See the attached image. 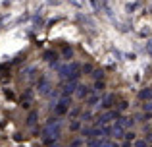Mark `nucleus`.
Masks as SVG:
<instances>
[{
    "label": "nucleus",
    "mask_w": 152,
    "mask_h": 147,
    "mask_svg": "<svg viewBox=\"0 0 152 147\" xmlns=\"http://www.w3.org/2000/svg\"><path fill=\"white\" fill-rule=\"evenodd\" d=\"M60 130H62V128H60V124H58V122H54V120H52V122H48V126H46V140H56V137H58L60 136Z\"/></svg>",
    "instance_id": "obj_1"
},
{
    "label": "nucleus",
    "mask_w": 152,
    "mask_h": 147,
    "mask_svg": "<svg viewBox=\"0 0 152 147\" xmlns=\"http://www.w3.org/2000/svg\"><path fill=\"white\" fill-rule=\"evenodd\" d=\"M67 109H69V97H62L58 101V105H56V114H58V116H64V114L67 112Z\"/></svg>",
    "instance_id": "obj_2"
},
{
    "label": "nucleus",
    "mask_w": 152,
    "mask_h": 147,
    "mask_svg": "<svg viewBox=\"0 0 152 147\" xmlns=\"http://www.w3.org/2000/svg\"><path fill=\"white\" fill-rule=\"evenodd\" d=\"M110 136H114V137H123V136H125V128H123V126L118 122V124H114V126L110 128Z\"/></svg>",
    "instance_id": "obj_3"
},
{
    "label": "nucleus",
    "mask_w": 152,
    "mask_h": 147,
    "mask_svg": "<svg viewBox=\"0 0 152 147\" xmlns=\"http://www.w3.org/2000/svg\"><path fill=\"white\" fill-rule=\"evenodd\" d=\"M75 87H77V85H75V81L66 83V85H64V89H62V95H64V97H69V95L75 91Z\"/></svg>",
    "instance_id": "obj_4"
},
{
    "label": "nucleus",
    "mask_w": 152,
    "mask_h": 147,
    "mask_svg": "<svg viewBox=\"0 0 152 147\" xmlns=\"http://www.w3.org/2000/svg\"><path fill=\"white\" fill-rule=\"evenodd\" d=\"M114 118H118V112H106L100 116V120H98V124H108L110 120H114Z\"/></svg>",
    "instance_id": "obj_5"
},
{
    "label": "nucleus",
    "mask_w": 152,
    "mask_h": 147,
    "mask_svg": "<svg viewBox=\"0 0 152 147\" xmlns=\"http://www.w3.org/2000/svg\"><path fill=\"white\" fill-rule=\"evenodd\" d=\"M39 91H41V93H50V83H46L45 78L39 81Z\"/></svg>",
    "instance_id": "obj_6"
},
{
    "label": "nucleus",
    "mask_w": 152,
    "mask_h": 147,
    "mask_svg": "<svg viewBox=\"0 0 152 147\" xmlns=\"http://www.w3.org/2000/svg\"><path fill=\"white\" fill-rule=\"evenodd\" d=\"M75 93H77L79 99H85L87 95H89V89H87L85 85H79V87H75Z\"/></svg>",
    "instance_id": "obj_7"
},
{
    "label": "nucleus",
    "mask_w": 152,
    "mask_h": 147,
    "mask_svg": "<svg viewBox=\"0 0 152 147\" xmlns=\"http://www.w3.org/2000/svg\"><path fill=\"white\" fill-rule=\"evenodd\" d=\"M139 97H141L142 101H150V99H152V89H150V87H146V89H142L141 93H139Z\"/></svg>",
    "instance_id": "obj_8"
},
{
    "label": "nucleus",
    "mask_w": 152,
    "mask_h": 147,
    "mask_svg": "<svg viewBox=\"0 0 152 147\" xmlns=\"http://www.w3.org/2000/svg\"><path fill=\"white\" fill-rule=\"evenodd\" d=\"M114 101H115V97H114V95H110V97H104L102 106H104V109H110V106H114Z\"/></svg>",
    "instance_id": "obj_9"
},
{
    "label": "nucleus",
    "mask_w": 152,
    "mask_h": 147,
    "mask_svg": "<svg viewBox=\"0 0 152 147\" xmlns=\"http://www.w3.org/2000/svg\"><path fill=\"white\" fill-rule=\"evenodd\" d=\"M45 60H48V62H54V60H56V54L52 52V50H48V52H45Z\"/></svg>",
    "instance_id": "obj_10"
},
{
    "label": "nucleus",
    "mask_w": 152,
    "mask_h": 147,
    "mask_svg": "<svg viewBox=\"0 0 152 147\" xmlns=\"http://www.w3.org/2000/svg\"><path fill=\"white\" fill-rule=\"evenodd\" d=\"M102 145H104L102 140H93V141H91V147H102Z\"/></svg>",
    "instance_id": "obj_11"
},
{
    "label": "nucleus",
    "mask_w": 152,
    "mask_h": 147,
    "mask_svg": "<svg viewBox=\"0 0 152 147\" xmlns=\"http://www.w3.org/2000/svg\"><path fill=\"white\" fill-rule=\"evenodd\" d=\"M93 78H96V79H102V78H104V72H102V70H96V72L93 74Z\"/></svg>",
    "instance_id": "obj_12"
},
{
    "label": "nucleus",
    "mask_w": 152,
    "mask_h": 147,
    "mask_svg": "<svg viewBox=\"0 0 152 147\" xmlns=\"http://www.w3.org/2000/svg\"><path fill=\"white\" fill-rule=\"evenodd\" d=\"M81 145H83V141H81V140H73V141L69 143V147H81Z\"/></svg>",
    "instance_id": "obj_13"
},
{
    "label": "nucleus",
    "mask_w": 152,
    "mask_h": 147,
    "mask_svg": "<svg viewBox=\"0 0 152 147\" xmlns=\"http://www.w3.org/2000/svg\"><path fill=\"white\" fill-rule=\"evenodd\" d=\"M64 56H66V60H69V58H71V49H69V47H66V50H64Z\"/></svg>",
    "instance_id": "obj_14"
},
{
    "label": "nucleus",
    "mask_w": 152,
    "mask_h": 147,
    "mask_svg": "<svg viewBox=\"0 0 152 147\" xmlns=\"http://www.w3.org/2000/svg\"><path fill=\"white\" fill-rule=\"evenodd\" d=\"M135 147H146V141L145 140H137L135 141Z\"/></svg>",
    "instance_id": "obj_15"
},
{
    "label": "nucleus",
    "mask_w": 152,
    "mask_h": 147,
    "mask_svg": "<svg viewBox=\"0 0 152 147\" xmlns=\"http://www.w3.org/2000/svg\"><path fill=\"white\" fill-rule=\"evenodd\" d=\"M102 147H119L118 143H115V141H104V145Z\"/></svg>",
    "instance_id": "obj_16"
},
{
    "label": "nucleus",
    "mask_w": 152,
    "mask_h": 147,
    "mask_svg": "<svg viewBox=\"0 0 152 147\" xmlns=\"http://www.w3.org/2000/svg\"><path fill=\"white\" fill-rule=\"evenodd\" d=\"M96 103H98V97H89V105L91 106H94Z\"/></svg>",
    "instance_id": "obj_17"
},
{
    "label": "nucleus",
    "mask_w": 152,
    "mask_h": 147,
    "mask_svg": "<svg viewBox=\"0 0 152 147\" xmlns=\"http://www.w3.org/2000/svg\"><path fill=\"white\" fill-rule=\"evenodd\" d=\"M35 120H37V114H31V116H29V124H35Z\"/></svg>",
    "instance_id": "obj_18"
},
{
    "label": "nucleus",
    "mask_w": 152,
    "mask_h": 147,
    "mask_svg": "<svg viewBox=\"0 0 152 147\" xmlns=\"http://www.w3.org/2000/svg\"><path fill=\"white\" fill-rule=\"evenodd\" d=\"M123 137H125V140H133V137H135V134H133V132H127Z\"/></svg>",
    "instance_id": "obj_19"
},
{
    "label": "nucleus",
    "mask_w": 152,
    "mask_h": 147,
    "mask_svg": "<svg viewBox=\"0 0 152 147\" xmlns=\"http://www.w3.org/2000/svg\"><path fill=\"white\" fill-rule=\"evenodd\" d=\"M94 89H96V91H100V89H102V81H98L96 85H94Z\"/></svg>",
    "instance_id": "obj_20"
},
{
    "label": "nucleus",
    "mask_w": 152,
    "mask_h": 147,
    "mask_svg": "<svg viewBox=\"0 0 152 147\" xmlns=\"http://www.w3.org/2000/svg\"><path fill=\"white\" fill-rule=\"evenodd\" d=\"M71 130H79V122H73V124H71Z\"/></svg>",
    "instance_id": "obj_21"
},
{
    "label": "nucleus",
    "mask_w": 152,
    "mask_h": 147,
    "mask_svg": "<svg viewBox=\"0 0 152 147\" xmlns=\"http://www.w3.org/2000/svg\"><path fill=\"white\" fill-rule=\"evenodd\" d=\"M91 4H93V6H94V8L98 10V2H96V0H91Z\"/></svg>",
    "instance_id": "obj_22"
}]
</instances>
